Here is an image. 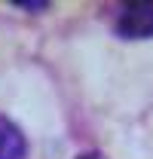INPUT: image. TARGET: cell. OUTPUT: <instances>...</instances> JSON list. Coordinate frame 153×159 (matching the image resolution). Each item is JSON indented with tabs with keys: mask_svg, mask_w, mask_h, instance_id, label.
Here are the masks:
<instances>
[{
	"mask_svg": "<svg viewBox=\"0 0 153 159\" xmlns=\"http://www.w3.org/2000/svg\"><path fill=\"white\" fill-rule=\"evenodd\" d=\"M116 34L123 40H150L153 37V0L126 3L119 19H116Z\"/></svg>",
	"mask_w": 153,
	"mask_h": 159,
	"instance_id": "cell-1",
	"label": "cell"
},
{
	"mask_svg": "<svg viewBox=\"0 0 153 159\" xmlns=\"http://www.w3.org/2000/svg\"><path fill=\"white\" fill-rule=\"evenodd\" d=\"M28 141L12 119L0 116V159H25Z\"/></svg>",
	"mask_w": 153,
	"mask_h": 159,
	"instance_id": "cell-2",
	"label": "cell"
},
{
	"mask_svg": "<svg viewBox=\"0 0 153 159\" xmlns=\"http://www.w3.org/2000/svg\"><path fill=\"white\" fill-rule=\"evenodd\" d=\"M12 6H19V9H49V3L46 0H12Z\"/></svg>",
	"mask_w": 153,
	"mask_h": 159,
	"instance_id": "cell-3",
	"label": "cell"
},
{
	"mask_svg": "<svg viewBox=\"0 0 153 159\" xmlns=\"http://www.w3.org/2000/svg\"><path fill=\"white\" fill-rule=\"evenodd\" d=\"M76 159H101L98 153H86V156H76Z\"/></svg>",
	"mask_w": 153,
	"mask_h": 159,
	"instance_id": "cell-4",
	"label": "cell"
}]
</instances>
